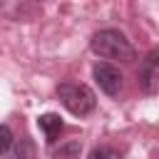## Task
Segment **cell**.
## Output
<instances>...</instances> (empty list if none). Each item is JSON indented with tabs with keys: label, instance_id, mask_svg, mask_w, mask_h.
<instances>
[{
	"label": "cell",
	"instance_id": "6da1fadb",
	"mask_svg": "<svg viewBox=\"0 0 159 159\" xmlns=\"http://www.w3.org/2000/svg\"><path fill=\"white\" fill-rule=\"evenodd\" d=\"M89 47L102 60H119V62H134L137 60V50L127 40V35L119 30H112V27L94 32L89 40Z\"/></svg>",
	"mask_w": 159,
	"mask_h": 159
},
{
	"label": "cell",
	"instance_id": "7a4b0ae2",
	"mask_svg": "<svg viewBox=\"0 0 159 159\" xmlns=\"http://www.w3.org/2000/svg\"><path fill=\"white\" fill-rule=\"evenodd\" d=\"M57 97L65 104V109L72 112L75 117H87L94 109V104H97L94 92L87 84H77V82H62V84H57Z\"/></svg>",
	"mask_w": 159,
	"mask_h": 159
},
{
	"label": "cell",
	"instance_id": "3957f363",
	"mask_svg": "<svg viewBox=\"0 0 159 159\" xmlns=\"http://www.w3.org/2000/svg\"><path fill=\"white\" fill-rule=\"evenodd\" d=\"M92 75H94V82L99 84V89L109 97H117L119 89H122V72L119 67H114L112 62H97L92 67Z\"/></svg>",
	"mask_w": 159,
	"mask_h": 159
},
{
	"label": "cell",
	"instance_id": "277c9868",
	"mask_svg": "<svg viewBox=\"0 0 159 159\" xmlns=\"http://www.w3.org/2000/svg\"><path fill=\"white\" fill-rule=\"evenodd\" d=\"M139 84L147 94H154L157 87H159V52L152 50L147 55V60L142 62L139 67Z\"/></svg>",
	"mask_w": 159,
	"mask_h": 159
},
{
	"label": "cell",
	"instance_id": "5b68a950",
	"mask_svg": "<svg viewBox=\"0 0 159 159\" xmlns=\"http://www.w3.org/2000/svg\"><path fill=\"white\" fill-rule=\"evenodd\" d=\"M37 127L42 129V134H45V139H47V144H55L57 142V137L62 134V119H60V114H52V112H47V114H42L40 119H37Z\"/></svg>",
	"mask_w": 159,
	"mask_h": 159
},
{
	"label": "cell",
	"instance_id": "8992f818",
	"mask_svg": "<svg viewBox=\"0 0 159 159\" xmlns=\"http://www.w3.org/2000/svg\"><path fill=\"white\" fill-rule=\"evenodd\" d=\"M80 154H82L80 139H67L52 149V159H80Z\"/></svg>",
	"mask_w": 159,
	"mask_h": 159
},
{
	"label": "cell",
	"instance_id": "52a82bcc",
	"mask_svg": "<svg viewBox=\"0 0 159 159\" xmlns=\"http://www.w3.org/2000/svg\"><path fill=\"white\" fill-rule=\"evenodd\" d=\"M35 157V147L27 137H22L20 142H12L10 147V159H32Z\"/></svg>",
	"mask_w": 159,
	"mask_h": 159
},
{
	"label": "cell",
	"instance_id": "ba28073f",
	"mask_svg": "<svg viewBox=\"0 0 159 159\" xmlns=\"http://www.w3.org/2000/svg\"><path fill=\"white\" fill-rule=\"evenodd\" d=\"M12 142H15V137H12V129H10L7 124H0V157L10 152Z\"/></svg>",
	"mask_w": 159,
	"mask_h": 159
},
{
	"label": "cell",
	"instance_id": "9c48e42d",
	"mask_svg": "<svg viewBox=\"0 0 159 159\" xmlns=\"http://www.w3.org/2000/svg\"><path fill=\"white\" fill-rule=\"evenodd\" d=\"M87 159H119V152L112 147H97V149H92V154Z\"/></svg>",
	"mask_w": 159,
	"mask_h": 159
}]
</instances>
